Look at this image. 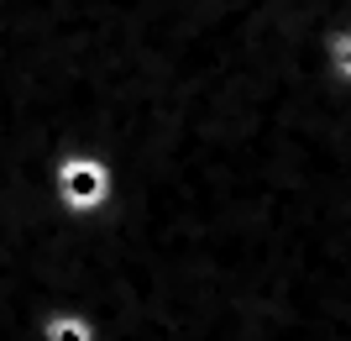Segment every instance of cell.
<instances>
[{"mask_svg":"<svg viewBox=\"0 0 351 341\" xmlns=\"http://www.w3.org/2000/svg\"><path fill=\"white\" fill-rule=\"evenodd\" d=\"M43 341H95V331H89L84 315H53L43 331Z\"/></svg>","mask_w":351,"mask_h":341,"instance_id":"1","label":"cell"}]
</instances>
